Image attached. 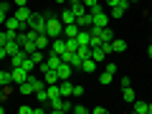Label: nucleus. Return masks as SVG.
<instances>
[{
  "label": "nucleus",
  "instance_id": "1",
  "mask_svg": "<svg viewBox=\"0 0 152 114\" xmlns=\"http://www.w3.org/2000/svg\"><path fill=\"white\" fill-rule=\"evenodd\" d=\"M46 36H48L51 41L64 36V23H61V18H56V15H46Z\"/></svg>",
  "mask_w": 152,
  "mask_h": 114
},
{
  "label": "nucleus",
  "instance_id": "2",
  "mask_svg": "<svg viewBox=\"0 0 152 114\" xmlns=\"http://www.w3.org/2000/svg\"><path fill=\"white\" fill-rule=\"evenodd\" d=\"M48 107H51V112L53 114H61V112H71V99H64V96H56V99H51L48 102Z\"/></svg>",
  "mask_w": 152,
  "mask_h": 114
},
{
  "label": "nucleus",
  "instance_id": "3",
  "mask_svg": "<svg viewBox=\"0 0 152 114\" xmlns=\"http://www.w3.org/2000/svg\"><path fill=\"white\" fill-rule=\"evenodd\" d=\"M28 28L36 33H46V15H41V13H33L31 20H28Z\"/></svg>",
  "mask_w": 152,
  "mask_h": 114
},
{
  "label": "nucleus",
  "instance_id": "4",
  "mask_svg": "<svg viewBox=\"0 0 152 114\" xmlns=\"http://www.w3.org/2000/svg\"><path fill=\"white\" fill-rule=\"evenodd\" d=\"M10 79H13V86H20V84L28 79V71L23 69V66H13L10 69Z\"/></svg>",
  "mask_w": 152,
  "mask_h": 114
},
{
  "label": "nucleus",
  "instance_id": "5",
  "mask_svg": "<svg viewBox=\"0 0 152 114\" xmlns=\"http://www.w3.org/2000/svg\"><path fill=\"white\" fill-rule=\"evenodd\" d=\"M31 15H33V13H31V8H28V5H18L15 8V18L20 23H26V26H28V20H31Z\"/></svg>",
  "mask_w": 152,
  "mask_h": 114
},
{
  "label": "nucleus",
  "instance_id": "6",
  "mask_svg": "<svg viewBox=\"0 0 152 114\" xmlns=\"http://www.w3.org/2000/svg\"><path fill=\"white\" fill-rule=\"evenodd\" d=\"M58 86H61V96H64V99H74V84H71L69 79L58 81Z\"/></svg>",
  "mask_w": 152,
  "mask_h": 114
},
{
  "label": "nucleus",
  "instance_id": "7",
  "mask_svg": "<svg viewBox=\"0 0 152 114\" xmlns=\"http://www.w3.org/2000/svg\"><path fill=\"white\" fill-rule=\"evenodd\" d=\"M23 28H28L26 23H20L15 15H8V20H5V31H23Z\"/></svg>",
  "mask_w": 152,
  "mask_h": 114
},
{
  "label": "nucleus",
  "instance_id": "8",
  "mask_svg": "<svg viewBox=\"0 0 152 114\" xmlns=\"http://www.w3.org/2000/svg\"><path fill=\"white\" fill-rule=\"evenodd\" d=\"M71 71H74V66L66 64V61H61V66L56 69V74H58V79L64 81V79H71Z\"/></svg>",
  "mask_w": 152,
  "mask_h": 114
},
{
  "label": "nucleus",
  "instance_id": "9",
  "mask_svg": "<svg viewBox=\"0 0 152 114\" xmlns=\"http://www.w3.org/2000/svg\"><path fill=\"white\" fill-rule=\"evenodd\" d=\"M76 26H79V28H91V26H94V15L86 10L84 15H79V18H76Z\"/></svg>",
  "mask_w": 152,
  "mask_h": 114
},
{
  "label": "nucleus",
  "instance_id": "10",
  "mask_svg": "<svg viewBox=\"0 0 152 114\" xmlns=\"http://www.w3.org/2000/svg\"><path fill=\"white\" fill-rule=\"evenodd\" d=\"M69 8H71V13H74L76 18H79V15H84V13H86V5H84L81 0H69Z\"/></svg>",
  "mask_w": 152,
  "mask_h": 114
},
{
  "label": "nucleus",
  "instance_id": "11",
  "mask_svg": "<svg viewBox=\"0 0 152 114\" xmlns=\"http://www.w3.org/2000/svg\"><path fill=\"white\" fill-rule=\"evenodd\" d=\"M91 58L96 61V64H104V61H107V53H104L102 46H91Z\"/></svg>",
  "mask_w": 152,
  "mask_h": 114
},
{
  "label": "nucleus",
  "instance_id": "12",
  "mask_svg": "<svg viewBox=\"0 0 152 114\" xmlns=\"http://www.w3.org/2000/svg\"><path fill=\"white\" fill-rule=\"evenodd\" d=\"M36 48H41V51L51 48V38L46 36V33H38V36H36Z\"/></svg>",
  "mask_w": 152,
  "mask_h": 114
},
{
  "label": "nucleus",
  "instance_id": "13",
  "mask_svg": "<svg viewBox=\"0 0 152 114\" xmlns=\"http://www.w3.org/2000/svg\"><path fill=\"white\" fill-rule=\"evenodd\" d=\"M99 41H102V43H112V41H114V33H112L109 26H104L102 31H99Z\"/></svg>",
  "mask_w": 152,
  "mask_h": 114
},
{
  "label": "nucleus",
  "instance_id": "14",
  "mask_svg": "<svg viewBox=\"0 0 152 114\" xmlns=\"http://www.w3.org/2000/svg\"><path fill=\"white\" fill-rule=\"evenodd\" d=\"M51 51L61 56V53L66 51V41H64V38H53V41H51Z\"/></svg>",
  "mask_w": 152,
  "mask_h": 114
},
{
  "label": "nucleus",
  "instance_id": "15",
  "mask_svg": "<svg viewBox=\"0 0 152 114\" xmlns=\"http://www.w3.org/2000/svg\"><path fill=\"white\" fill-rule=\"evenodd\" d=\"M91 15H94V26H109V15H107V13H104V10H99V13H91Z\"/></svg>",
  "mask_w": 152,
  "mask_h": 114
},
{
  "label": "nucleus",
  "instance_id": "16",
  "mask_svg": "<svg viewBox=\"0 0 152 114\" xmlns=\"http://www.w3.org/2000/svg\"><path fill=\"white\" fill-rule=\"evenodd\" d=\"M96 66H99V64H96V61L91 58V56L81 61V71H86V74H94V71H96Z\"/></svg>",
  "mask_w": 152,
  "mask_h": 114
},
{
  "label": "nucleus",
  "instance_id": "17",
  "mask_svg": "<svg viewBox=\"0 0 152 114\" xmlns=\"http://www.w3.org/2000/svg\"><path fill=\"white\" fill-rule=\"evenodd\" d=\"M18 51H20V43H18L15 38H13V41H8V43H5V53H8V58H10V56H15Z\"/></svg>",
  "mask_w": 152,
  "mask_h": 114
},
{
  "label": "nucleus",
  "instance_id": "18",
  "mask_svg": "<svg viewBox=\"0 0 152 114\" xmlns=\"http://www.w3.org/2000/svg\"><path fill=\"white\" fill-rule=\"evenodd\" d=\"M79 31H81V28L76 26V23H69V26H64V36H66V38H76V36H79Z\"/></svg>",
  "mask_w": 152,
  "mask_h": 114
},
{
  "label": "nucleus",
  "instance_id": "19",
  "mask_svg": "<svg viewBox=\"0 0 152 114\" xmlns=\"http://www.w3.org/2000/svg\"><path fill=\"white\" fill-rule=\"evenodd\" d=\"M26 58H28V53L20 48L15 56H10V66H23V61H26Z\"/></svg>",
  "mask_w": 152,
  "mask_h": 114
},
{
  "label": "nucleus",
  "instance_id": "20",
  "mask_svg": "<svg viewBox=\"0 0 152 114\" xmlns=\"http://www.w3.org/2000/svg\"><path fill=\"white\" fill-rule=\"evenodd\" d=\"M43 81H46V86H48V84H58V81H61V79H58V74H56V69L46 71V74H43Z\"/></svg>",
  "mask_w": 152,
  "mask_h": 114
},
{
  "label": "nucleus",
  "instance_id": "21",
  "mask_svg": "<svg viewBox=\"0 0 152 114\" xmlns=\"http://www.w3.org/2000/svg\"><path fill=\"white\" fill-rule=\"evenodd\" d=\"M61 23H64V26H69V23H76V15L71 13V8H66V10L61 13Z\"/></svg>",
  "mask_w": 152,
  "mask_h": 114
},
{
  "label": "nucleus",
  "instance_id": "22",
  "mask_svg": "<svg viewBox=\"0 0 152 114\" xmlns=\"http://www.w3.org/2000/svg\"><path fill=\"white\" fill-rule=\"evenodd\" d=\"M122 99H124V102L127 104H132V102H134V89H132V86H124V89H122Z\"/></svg>",
  "mask_w": 152,
  "mask_h": 114
},
{
  "label": "nucleus",
  "instance_id": "23",
  "mask_svg": "<svg viewBox=\"0 0 152 114\" xmlns=\"http://www.w3.org/2000/svg\"><path fill=\"white\" fill-rule=\"evenodd\" d=\"M112 48L117 51V53H124V51H127V41H122V38H114V41H112Z\"/></svg>",
  "mask_w": 152,
  "mask_h": 114
},
{
  "label": "nucleus",
  "instance_id": "24",
  "mask_svg": "<svg viewBox=\"0 0 152 114\" xmlns=\"http://www.w3.org/2000/svg\"><path fill=\"white\" fill-rule=\"evenodd\" d=\"M132 109H134L137 114H147V102H140V99H134V102H132Z\"/></svg>",
  "mask_w": 152,
  "mask_h": 114
},
{
  "label": "nucleus",
  "instance_id": "25",
  "mask_svg": "<svg viewBox=\"0 0 152 114\" xmlns=\"http://www.w3.org/2000/svg\"><path fill=\"white\" fill-rule=\"evenodd\" d=\"M0 86H13L10 71H0Z\"/></svg>",
  "mask_w": 152,
  "mask_h": 114
},
{
  "label": "nucleus",
  "instance_id": "26",
  "mask_svg": "<svg viewBox=\"0 0 152 114\" xmlns=\"http://www.w3.org/2000/svg\"><path fill=\"white\" fill-rule=\"evenodd\" d=\"M20 94H36V86H33V84L26 79V81L20 84Z\"/></svg>",
  "mask_w": 152,
  "mask_h": 114
},
{
  "label": "nucleus",
  "instance_id": "27",
  "mask_svg": "<svg viewBox=\"0 0 152 114\" xmlns=\"http://www.w3.org/2000/svg\"><path fill=\"white\" fill-rule=\"evenodd\" d=\"M122 15H124V8H122V5H119V3H117V5H114V8H112V18H114V20H119V18H122Z\"/></svg>",
  "mask_w": 152,
  "mask_h": 114
},
{
  "label": "nucleus",
  "instance_id": "28",
  "mask_svg": "<svg viewBox=\"0 0 152 114\" xmlns=\"http://www.w3.org/2000/svg\"><path fill=\"white\" fill-rule=\"evenodd\" d=\"M36 99H38L41 104H48V91H46V89H38V91H36Z\"/></svg>",
  "mask_w": 152,
  "mask_h": 114
},
{
  "label": "nucleus",
  "instance_id": "29",
  "mask_svg": "<svg viewBox=\"0 0 152 114\" xmlns=\"http://www.w3.org/2000/svg\"><path fill=\"white\" fill-rule=\"evenodd\" d=\"M23 69H26V71H28V74H31V71H33V69H38V66H36V61H33V58H31V56H28V58H26V61H23Z\"/></svg>",
  "mask_w": 152,
  "mask_h": 114
},
{
  "label": "nucleus",
  "instance_id": "30",
  "mask_svg": "<svg viewBox=\"0 0 152 114\" xmlns=\"http://www.w3.org/2000/svg\"><path fill=\"white\" fill-rule=\"evenodd\" d=\"M81 61H84L81 56H79V53H74V56H71V61H69V64L74 66V69H81Z\"/></svg>",
  "mask_w": 152,
  "mask_h": 114
},
{
  "label": "nucleus",
  "instance_id": "31",
  "mask_svg": "<svg viewBox=\"0 0 152 114\" xmlns=\"http://www.w3.org/2000/svg\"><path fill=\"white\" fill-rule=\"evenodd\" d=\"M99 81H102L104 86H107V84H112V81H114V76H112V74H107V71H102V76H99Z\"/></svg>",
  "mask_w": 152,
  "mask_h": 114
},
{
  "label": "nucleus",
  "instance_id": "32",
  "mask_svg": "<svg viewBox=\"0 0 152 114\" xmlns=\"http://www.w3.org/2000/svg\"><path fill=\"white\" fill-rule=\"evenodd\" d=\"M66 51H79V43H76V38H66Z\"/></svg>",
  "mask_w": 152,
  "mask_h": 114
},
{
  "label": "nucleus",
  "instance_id": "33",
  "mask_svg": "<svg viewBox=\"0 0 152 114\" xmlns=\"http://www.w3.org/2000/svg\"><path fill=\"white\" fill-rule=\"evenodd\" d=\"M71 112H76V114H86V112H89V107H81V104H76V107H71Z\"/></svg>",
  "mask_w": 152,
  "mask_h": 114
},
{
  "label": "nucleus",
  "instance_id": "34",
  "mask_svg": "<svg viewBox=\"0 0 152 114\" xmlns=\"http://www.w3.org/2000/svg\"><path fill=\"white\" fill-rule=\"evenodd\" d=\"M104 71H107V74H117V64H104Z\"/></svg>",
  "mask_w": 152,
  "mask_h": 114
},
{
  "label": "nucleus",
  "instance_id": "35",
  "mask_svg": "<svg viewBox=\"0 0 152 114\" xmlns=\"http://www.w3.org/2000/svg\"><path fill=\"white\" fill-rule=\"evenodd\" d=\"M18 112H20V114H36V107H20Z\"/></svg>",
  "mask_w": 152,
  "mask_h": 114
},
{
  "label": "nucleus",
  "instance_id": "36",
  "mask_svg": "<svg viewBox=\"0 0 152 114\" xmlns=\"http://www.w3.org/2000/svg\"><path fill=\"white\" fill-rule=\"evenodd\" d=\"M81 94H84V86H79V84H74V96L79 99V96H81Z\"/></svg>",
  "mask_w": 152,
  "mask_h": 114
},
{
  "label": "nucleus",
  "instance_id": "37",
  "mask_svg": "<svg viewBox=\"0 0 152 114\" xmlns=\"http://www.w3.org/2000/svg\"><path fill=\"white\" fill-rule=\"evenodd\" d=\"M89 112H91V114H104L107 109H104V107H89Z\"/></svg>",
  "mask_w": 152,
  "mask_h": 114
},
{
  "label": "nucleus",
  "instance_id": "38",
  "mask_svg": "<svg viewBox=\"0 0 152 114\" xmlns=\"http://www.w3.org/2000/svg\"><path fill=\"white\" fill-rule=\"evenodd\" d=\"M5 20H8V10L0 8V26H5Z\"/></svg>",
  "mask_w": 152,
  "mask_h": 114
},
{
  "label": "nucleus",
  "instance_id": "39",
  "mask_svg": "<svg viewBox=\"0 0 152 114\" xmlns=\"http://www.w3.org/2000/svg\"><path fill=\"white\" fill-rule=\"evenodd\" d=\"M8 41H10V38H8V31H5V33H0V46H5Z\"/></svg>",
  "mask_w": 152,
  "mask_h": 114
},
{
  "label": "nucleus",
  "instance_id": "40",
  "mask_svg": "<svg viewBox=\"0 0 152 114\" xmlns=\"http://www.w3.org/2000/svg\"><path fill=\"white\" fill-rule=\"evenodd\" d=\"M81 3H84V5H86V10H89V8H94V5H96L99 0H81Z\"/></svg>",
  "mask_w": 152,
  "mask_h": 114
},
{
  "label": "nucleus",
  "instance_id": "41",
  "mask_svg": "<svg viewBox=\"0 0 152 114\" xmlns=\"http://www.w3.org/2000/svg\"><path fill=\"white\" fill-rule=\"evenodd\" d=\"M119 84H122V89H124V86H132V81H129V76H124V79H122Z\"/></svg>",
  "mask_w": 152,
  "mask_h": 114
},
{
  "label": "nucleus",
  "instance_id": "42",
  "mask_svg": "<svg viewBox=\"0 0 152 114\" xmlns=\"http://www.w3.org/2000/svg\"><path fill=\"white\" fill-rule=\"evenodd\" d=\"M3 58H8V53H5V46H0V61Z\"/></svg>",
  "mask_w": 152,
  "mask_h": 114
},
{
  "label": "nucleus",
  "instance_id": "43",
  "mask_svg": "<svg viewBox=\"0 0 152 114\" xmlns=\"http://www.w3.org/2000/svg\"><path fill=\"white\" fill-rule=\"evenodd\" d=\"M13 3H15V8L18 5H28V0H13Z\"/></svg>",
  "mask_w": 152,
  "mask_h": 114
},
{
  "label": "nucleus",
  "instance_id": "44",
  "mask_svg": "<svg viewBox=\"0 0 152 114\" xmlns=\"http://www.w3.org/2000/svg\"><path fill=\"white\" fill-rule=\"evenodd\" d=\"M117 3H119V0H107V5H112V8L117 5Z\"/></svg>",
  "mask_w": 152,
  "mask_h": 114
},
{
  "label": "nucleus",
  "instance_id": "45",
  "mask_svg": "<svg viewBox=\"0 0 152 114\" xmlns=\"http://www.w3.org/2000/svg\"><path fill=\"white\" fill-rule=\"evenodd\" d=\"M56 3H58V5H66V3H69V0H56Z\"/></svg>",
  "mask_w": 152,
  "mask_h": 114
},
{
  "label": "nucleus",
  "instance_id": "46",
  "mask_svg": "<svg viewBox=\"0 0 152 114\" xmlns=\"http://www.w3.org/2000/svg\"><path fill=\"white\" fill-rule=\"evenodd\" d=\"M3 96H5V91H3V86H0V102H3Z\"/></svg>",
  "mask_w": 152,
  "mask_h": 114
},
{
  "label": "nucleus",
  "instance_id": "47",
  "mask_svg": "<svg viewBox=\"0 0 152 114\" xmlns=\"http://www.w3.org/2000/svg\"><path fill=\"white\" fill-rule=\"evenodd\" d=\"M147 114H152V104H147Z\"/></svg>",
  "mask_w": 152,
  "mask_h": 114
},
{
  "label": "nucleus",
  "instance_id": "48",
  "mask_svg": "<svg viewBox=\"0 0 152 114\" xmlns=\"http://www.w3.org/2000/svg\"><path fill=\"white\" fill-rule=\"evenodd\" d=\"M147 53H150V58H152V46H150V48H147Z\"/></svg>",
  "mask_w": 152,
  "mask_h": 114
},
{
  "label": "nucleus",
  "instance_id": "49",
  "mask_svg": "<svg viewBox=\"0 0 152 114\" xmlns=\"http://www.w3.org/2000/svg\"><path fill=\"white\" fill-rule=\"evenodd\" d=\"M129 3H132V5H134V3H140V0H129Z\"/></svg>",
  "mask_w": 152,
  "mask_h": 114
},
{
  "label": "nucleus",
  "instance_id": "50",
  "mask_svg": "<svg viewBox=\"0 0 152 114\" xmlns=\"http://www.w3.org/2000/svg\"><path fill=\"white\" fill-rule=\"evenodd\" d=\"M3 112H5V107H0V114H3Z\"/></svg>",
  "mask_w": 152,
  "mask_h": 114
}]
</instances>
